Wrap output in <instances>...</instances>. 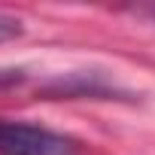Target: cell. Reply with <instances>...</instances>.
I'll list each match as a JSON object with an SVG mask.
<instances>
[{
	"instance_id": "1",
	"label": "cell",
	"mask_w": 155,
	"mask_h": 155,
	"mask_svg": "<svg viewBox=\"0 0 155 155\" xmlns=\"http://www.w3.org/2000/svg\"><path fill=\"white\" fill-rule=\"evenodd\" d=\"M0 155H73V140L25 122H0Z\"/></svg>"
},
{
	"instance_id": "2",
	"label": "cell",
	"mask_w": 155,
	"mask_h": 155,
	"mask_svg": "<svg viewBox=\"0 0 155 155\" xmlns=\"http://www.w3.org/2000/svg\"><path fill=\"white\" fill-rule=\"evenodd\" d=\"M21 31H25V28H21V21H18V18L0 12V43H9V40L21 37Z\"/></svg>"
},
{
	"instance_id": "3",
	"label": "cell",
	"mask_w": 155,
	"mask_h": 155,
	"mask_svg": "<svg viewBox=\"0 0 155 155\" xmlns=\"http://www.w3.org/2000/svg\"><path fill=\"white\" fill-rule=\"evenodd\" d=\"M149 12H152V15H155V6H152V9H149Z\"/></svg>"
}]
</instances>
